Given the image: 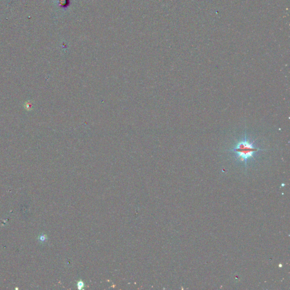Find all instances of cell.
<instances>
[{
    "instance_id": "cell-1",
    "label": "cell",
    "mask_w": 290,
    "mask_h": 290,
    "mask_svg": "<svg viewBox=\"0 0 290 290\" xmlns=\"http://www.w3.org/2000/svg\"><path fill=\"white\" fill-rule=\"evenodd\" d=\"M255 141L248 140L245 137L237 142L230 151L234 153L236 159L247 165L248 160L253 159L254 155L260 151H263L255 145Z\"/></svg>"
},
{
    "instance_id": "cell-2",
    "label": "cell",
    "mask_w": 290,
    "mask_h": 290,
    "mask_svg": "<svg viewBox=\"0 0 290 290\" xmlns=\"http://www.w3.org/2000/svg\"><path fill=\"white\" fill-rule=\"evenodd\" d=\"M24 107L26 111H30L33 109V102L31 101H27L24 104Z\"/></svg>"
}]
</instances>
